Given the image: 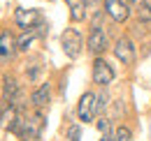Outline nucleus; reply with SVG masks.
<instances>
[{
    "label": "nucleus",
    "mask_w": 151,
    "mask_h": 141,
    "mask_svg": "<svg viewBox=\"0 0 151 141\" xmlns=\"http://www.w3.org/2000/svg\"><path fill=\"white\" fill-rule=\"evenodd\" d=\"M42 127H44V116L40 111L30 113L28 118H21V139L35 141L40 137V132H42Z\"/></svg>",
    "instance_id": "1"
},
{
    "label": "nucleus",
    "mask_w": 151,
    "mask_h": 141,
    "mask_svg": "<svg viewBox=\"0 0 151 141\" xmlns=\"http://www.w3.org/2000/svg\"><path fill=\"white\" fill-rule=\"evenodd\" d=\"M95 111H98V95L84 93V95L79 97V104H77V116H79V120H81V123H91L93 116H95Z\"/></svg>",
    "instance_id": "2"
},
{
    "label": "nucleus",
    "mask_w": 151,
    "mask_h": 141,
    "mask_svg": "<svg viewBox=\"0 0 151 141\" xmlns=\"http://www.w3.org/2000/svg\"><path fill=\"white\" fill-rule=\"evenodd\" d=\"M91 76H93V83L98 86H109L114 81V70L112 65L107 63V60H102V58H95L93 60V70H91Z\"/></svg>",
    "instance_id": "3"
},
{
    "label": "nucleus",
    "mask_w": 151,
    "mask_h": 141,
    "mask_svg": "<svg viewBox=\"0 0 151 141\" xmlns=\"http://www.w3.org/2000/svg\"><path fill=\"white\" fill-rule=\"evenodd\" d=\"M60 44H63V51H65L68 58H77L79 51H81V35H79V30L68 28V30L60 35Z\"/></svg>",
    "instance_id": "4"
},
{
    "label": "nucleus",
    "mask_w": 151,
    "mask_h": 141,
    "mask_svg": "<svg viewBox=\"0 0 151 141\" xmlns=\"http://www.w3.org/2000/svg\"><path fill=\"white\" fill-rule=\"evenodd\" d=\"M114 56H116V60H121V65H132L135 58H137L132 42H130V39H126V37L119 39V42L114 44Z\"/></svg>",
    "instance_id": "5"
},
{
    "label": "nucleus",
    "mask_w": 151,
    "mask_h": 141,
    "mask_svg": "<svg viewBox=\"0 0 151 141\" xmlns=\"http://www.w3.org/2000/svg\"><path fill=\"white\" fill-rule=\"evenodd\" d=\"M86 44H88V51L93 53V56H100V53L107 51V46H109V42H107V35H105V30L102 28H93L91 33H88V39H86Z\"/></svg>",
    "instance_id": "6"
},
{
    "label": "nucleus",
    "mask_w": 151,
    "mask_h": 141,
    "mask_svg": "<svg viewBox=\"0 0 151 141\" xmlns=\"http://www.w3.org/2000/svg\"><path fill=\"white\" fill-rule=\"evenodd\" d=\"M105 12L116 23H123L126 19L130 16V9H128V2L126 0H105Z\"/></svg>",
    "instance_id": "7"
},
{
    "label": "nucleus",
    "mask_w": 151,
    "mask_h": 141,
    "mask_svg": "<svg viewBox=\"0 0 151 141\" xmlns=\"http://www.w3.org/2000/svg\"><path fill=\"white\" fill-rule=\"evenodd\" d=\"M17 51H19V46H17L14 35H12V33H7V30H2V33H0V63L12 60Z\"/></svg>",
    "instance_id": "8"
},
{
    "label": "nucleus",
    "mask_w": 151,
    "mask_h": 141,
    "mask_svg": "<svg viewBox=\"0 0 151 141\" xmlns=\"http://www.w3.org/2000/svg\"><path fill=\"white\" fill-rule=\"evenodd\" d=\"M14 21H17V26H19V28L30 30V28H35V26H37L40 14H37V9H23V7H19V9L14 12Z\"/></svg>",
    "instance_id": "9"
},
{
    "label": "nucleus",
    "mask_w": 151,
    "mask_h": 141,
    "mask_svg": "<svg viewBox=\"0 0 151 141\" xmlns=\"http://www.w3.org/2000/svg\"><path fill=\"white\" fill-rule=\"evenodd\" d=\"M42 28H47V26H40V23H37L35 28L26 30V33H23V35L17 39V46H19V51H28V49L33 46V42H35L40 35H44V30H42Z\"/></svg>",
    "instance_id": "10"
},
{
    "label": "nucleus",
    "mask_w": 151,
    "mask_h": 141,
    "mask_svg": "<svg viewBox=\"0 0 151 141\" xmlns=\"http://www.w3.org/2000/svg\"><path fill=\"white\" fill-rule=\"evenodd\" d=\"M19 83H17V79H12V76H5V86H2V97H5V102L7 104H19Z\"/></svg>",
    "instance_id": "11"
},
{
    "label": "nucleus",
    "mask_w": 151,
    "mask_h": 141,
    "mask_svg": "<svg viewBox=\"0 0 151 141\" xmlns=\"http://www.w3.org/2000/svg\"><path fill=\"white\" fill-rule=\"evenodd\" d=\"M49 97H51V88H49V83H42L40 88L33 90V95H30V102H33V106H44L47 102H49Z\"/></svg>",
    "instance_id": "12"
},
{
    "label": "nucleus",
    "mask_w": 151,
    "mask_h": 141,
    "mask_svg": "<svg viewBox=\"0 0 151 141\" xmlns=\"http://www.w3.org/2000/svg\"><path fill=\"white\" fill-rule=\"evenodd\" d=\"M68 5H70V19H72L75 23L86 19V9H84L86 2H84V0H68Z\"/></svg>",
    "instance_id": "13"
},
{
    "label": "nucleus",
    "mask_w": 151,
    "mask_h": 141,
    "mask_svg": "<svg viewBox=\"0 0 151 141\" xmlns=\"http://www.w3.org/2000/svg\"><path fill=\"white\" fill-rule=\"evenodd\" d=\"M137 14H139V21H151V0H144L139 5Z\"/></svg>",
    "instance_id": "14"
},
{
    "label": "nucleus",
    "mask_w": 151,
    "mask_h": 141,
    "mask_svg": "<svg viewBox=\"0 0 151 141\" xmlns=\"http://www.w3.org/2000/svg\"><path fill=\"white\" fill-rule=\"evenodd\" d=\"M114 141H130V130L121 125V127L116 130V134H114Z\"/></svg>",
    "instance_id": "15"
},
{
    "label": "nucleus",
    "mask_w": 151,
    "mask_h": 141,
    "mask_svg": "<svg viewBox=\"0 0 151 141\" xmlns=\"http://www.w3.org/2000/svg\"><path fill=\"white\" fill-rule=\"evenodd\" d=\"M109 130H112V125L107 118H102V120H98V132L102 134V137H109Z\"/></svg>",
    "instance_id": "16"
},
{
    "label": "nucleus",
    "mask_w": 151,
    "mask_h": 141,
    "mask_svg": "<svg viewBox=\"0 0 151 141\" xmlns=\"http://www.w3.org/2000/svg\"><path fill=\"white\" fill-rule=\"evenodd\" d=\"M68 137H70V141H79V127H70Z\"/></svg>",
    "instance_id": "17"
},
{
    "label": "nucleus",
    "mask_w": 151,
    "mask_h": 141,
    "mask_svg": "<svg viewBox=\"0 0 151 141\" xmlns=\"http://www.w3.org/2000/svg\"><path fill=\"white\" fill-rule=\"evenodd\" d=\"M84 2H86V5H95L98 0H84Z\"/></svg>",
    "instance_id": "18"
},
{
    "label": "nucleus",
    "mask_w": 151,
    "mask_h": 141,
    "mask_svg": "<svg viewBox=\"0 0 151 141\" xmlns=\"http://www.w3.org/2000/svg\"><path fill=\"white\" fill-rule=\"evenodd\" d=\"M0 125H2V111H0Z\"/></svg>",
    "instance_id": "19"
},
{
    "label": "nucleus",
    "mask_w": 151,
    "mask_h": 141,
    "mask_svg": "<svg viewBox=\"0 0 151 141\" xmlns=\"http://www.w3.org/2000/svg\"><path fill=\"white\" fill-rule=\"evenodd\" d=\"M126 2H135V0H126Z\"/></svg>",
    "instance_id": "20"
}]
</instances>
